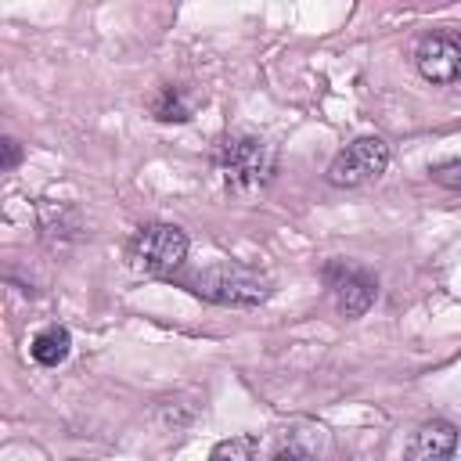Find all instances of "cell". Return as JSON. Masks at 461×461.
I'll use <instances>...</instances> for the list:
<instances>
[{
	"mask_svg": "<svg viewBox=\"0 0 461 461\" xmlns=\"http://www.w3.org/2000/svg\"><path fill=\"white\" fill-rule=\"evenodd\" d=\"M252 454H256V436L241 432V436H230V439L216 443L209 461H252Z\"/></svg>",
	"mask_w": 461,
	"mask_h": 461,
	"instance_id": "9",
	"label": "cell"
},
{
	"mask_svg": "<svg viewBox=\"0 0 461 461\" xmlns=\"http://www.w3.org/2000/svg\"><path fill=\"white\" fill-rule=\"evenodd\" d=\"M429 176L450 191H461V158H447V162H436L429 169Z\"/></svg>",
	"mask_w": 461,
	"mask_h": 461,
	"instance_id": "11",
	"label": "cell"
},
{
	"mask_svg": "<svg viewBox=\"0 0 461 461\" xmlns=\"http://www.w3.org/2000/svg\"><path fill=\"white\" fill-rule=\"evenodd\" d=\"M274 461H313V457H310V450H303V447H285V450H277Z\"/></svg>",
	"mask_w": 461,
	"mask_h": 461,
	"instance_id": "13",
	"label": "cell"
},
{
	"mask_svg": "<svg viewBox=\"0 0 461 461\" xmlns=\"http://www.w3.org/2000/svg\"><path fill=\"white\" fill-rule=\"evenodd\" d=\"M414 61L429 83H454L461 76V43L447 32H432L418 43Z\"/></svg>",
	"mask_w": 461,
	"mask_h": 461,
	"instance_id": "6",
	"label": "cell"
},
{
	"mask_svg": "<svg viewBox=\"0 0 461 461\" xmlns=\"http://www.w3.org/2000/svg\"><path fill=\"white\" fill-rule=\"evenodd\" d=\"M187 285L194 295L220 303V306H259L270 299V281L241 263H212L198 270Z\"/></svg>",
	"mask_w": 461,
	"mask_h": 461,
	"instance_id": "1",
	"label": "cell"
},
{
	"mask_svg": "<svg viewBox=\"0 0 461 461\" xmlns=\"http://www.w3.org/2000/svg\"><path fill=\"white\" fill-rule=\"evenodd\" d=\"M4 169H14L18 166V158H22V148H18V140L14 137H4Z\"/></svg>",
	"mask_w": 461,
	"mask_h": 461,
	"instance_id": "12",
	"label": "cell"
},
{
	"mask_svg": "<svg viewBox=\"0 0 461 461\" xmlns=\"http://www.w3.org/2000/svg\"><path fill=\"white\" fill-rule=\"evenodd\" d=\"M389 166V144L382 137H357L346 144L331 166H328V184L331 187H360L367 180H378Z\"/></svg>",
	"mask_w": 461,
	"mask_h": 461,
	"instance_id": "4",
	"label": "cell"
},
{
	"mask_svg": "<svg viewBox=\"0 0 461 461\" xmlns=\"http://www.w3.org/2000/svg\"><path fill=\"white\" fill-rule=\"evenodd\" d=\"M324 277H328V288L335 292V306H339V313H342L346 321H357V317H364V313L371 310V303H375V295H378L375 274H367V270L357 267V263L331 259L328 270H324Z\"/></svg>",
	"mask_w": 461,
	"mask_h": 461,
	"instance_id": "5",
	"label": "cell"
},
{
	"mask_svg": "<svg viewBox=\"0 0 461 461\" xmlns=\"http://www.w3.org/2000/svg\"><path fill=\"white\" fill-rule=\"evenodd\" d=\"M274 169H277V155L263 137L241 133L220 148V173H223L227 187L238 194H252V191L267 187Z\"/></svg>",
	"mask_w": 461,
	"mask_h": 461,
	"instance_id": "2",
	"label": "cell"
},
{
	"mask_svg": "<svg viewBox=\"0 0 461 461\" xmlns=\"http://www.w3.org/2000/svg\"><path fill=\"white\" fill-rule=\"evenodd\" d=\"M155 119L162 122H184L187 119V104L180 101V90L176 86H162L158 97H155Z\"/></svg>",
	"mask_w": 461,
	"mask_h": 461,
	"instance_id": "10",
	"label": "cell"
},
{
	"mask_svg": "<svg viewBox=\"0 0 461 461\" xmlns=\"http://www.w3.org/2000/svg\"><path fill=\"white\" fill-rule=\"evenodd\" d=\"M454 447H457L454 425H447V421H425L414 432L411 447H407V461H450Z\"/></svg>",
	"mask_w": 461,
	"mask_h": 461,
	"instance_id": "7",
	"label": "cell"
},
{
	"mask_svg": "<svg viewBox=\"0 0 461 461\" xmlns=\"http://www.w3.org/2000/svg\"><path fill=\"white\" fill-rule=\"evenodd\" d=\"M187 256V234L176 223H148L130 241V267L148 277L173 274Z\"/></svg>",
	"mask_w": 461,
	"mask_h": 461,
	"instance_id": "3",
	"label": "cell"
},
{
	"mask_svg": "<svg viewBox=\"0 0 461 461\" xmlns=\"http://www.w3.org/2000/svg\"><path fill=\"white\" fill-rule=\"evenodd\" d=\"M68 346H72L68 331L58 328V324H50V328H43V331L32 339V360L43 364V367H58V364L68 357Z\"/></svg>",
	"mask_w": 461,
	"mask_h": 461,
	"instance_id": "8",
	"label": "cell"
}]
</instances>
